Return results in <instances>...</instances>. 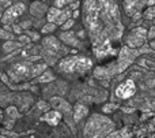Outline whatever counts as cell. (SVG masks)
Here are the masks:
<instances>
[{"mask_svg":"<svg viewBox=\"0 0 155 138\" xmlns=\"http://www.w3.org/2000/svg\"><path fill=\"white\" fill-rule=\"evenodd\" d=\"M61 119V114L60 111H46V114L42 116V120L49 123L51 126H57Z\"/></svg>","mask_w":155,"mask_h":138,"instance_id":"7c38bea8","label":"cell"},{"mask_svg":"<svg viewBox=\"0 0 155 138\" xmlns=\"http://www.w3.org/2000/svg\"><path fill=\"white\" fill-rule=\"evenodd\" d=\"M19 26H21L22 29H27V27L31 26V22H30V21H23L21 25H19Z\"/></svg>","mask_w":155,"mask_h":138,"instance_id":"f1b7e54d","label":"cell"},{"mask_svg":"<svg viewBox=\"0 0 155 138\" xmlns=\"http://www.w3.org/2000/svg\"><path fill=\"white\" fill-rule=\"evenodd\" d=\"M87 114H88V109H87V107L83 105V104H76L75 108H74V118H75V120L83 119Z\"/></svg>","mask_w":155,"mask_h":138,"instance_id":"9a60e30c","label":"cell"},{"mask_svg":"<svg viewBox=\"0 0 155 138\" xmlns=\"http://www.w3.org/2000/svg\"><path fill=\"white\" fill-rule=\"evenodd\" d=\"M74 25H75V19H72V18L67 19V21L61 25V30H71V27H72Z\"/></svg>","mask_w":155,"mask_h":138,"instance_id":"cb8c5ba5","label":"cell"},{"mask_svg":"<svg viewBox=\"0 0 155 138\" xmlns=\"http://www.w3.org/2000/svg\"><path fill=\"white\" fill-rule=\"evenodd\" d=\"M143 16H144L146 19H154L155 18V7H154V5L147 7V11L143 14Z\"/></svg>","mask_w":155,"mask_h":138,"instance_id":"7402d4cb","label":"cell"},{"mask_svg":"<svg viewBox=\"0 0 155 138\" xmlns=\"http://www.w3.org/2000/svg\"><path fill=\"white\" fill-rule=\"evenodd\" d=\"M113 123L110 119L101 115H93L86 125V138H102L113 130Z\"/></svg>","mask_w":155,"mask_h":138,"instance_id":"5b68a950","label":"cell"},{"mask_svg":"<svg viewBox=\"0 0 155 138\" xmlns=\"http://www.w3.org/2000/svg\"><path fill=\"white\" fill-rule=\"evenodd\" d=\"M84 33H86V32H83V30H79V32H76L75 34H76V37H78V38H84V37H86Z\"/></svg>","mask_w":155,"mask_h":138,"instance_id":"d6a6232c","label":"cell"},{"mask_svg":"<svg viewBox=\"0 0 155 138\" xmlns=\"http://www.w3.org/2000/svg\"><path fill=\"white\" fill-rule=\"evenodd\" d=\"M12 30H14V33H16V34H21V33H22V27L19 26V25H14Z\"/></svg>","mask_w":155,"mask_h":138,"instance_id":"f546056e","label":"cell"},{"mask_svg":"<svg viewBox=\"0 0 155 138\" xmlns=\"http://www.w3.org/2000/svg\"><path fill=\"white\" fill-rule=\"evenodd\" d=\"M146 41H147V29H144V27H136L125 37L127 47L132 49L142 48L146 44Z\"/></svg>","mask_w":155,"mask_h":138,"instance_id":"8992f818","label":"cell"},{"mask_svg":"<svg viewBox=\"0 0 155 138\" xmlns=\"http://www.w3.org/2000/svg\"><path fill=\"white\" fill-rule=\"evenodd\" d=\"M46 11H48V7H46V4L42 3L41 0H35V2H33L31 5H30V14H31L33 16H35V18H42L46 14Z\"/></svg>","mask_w":155,"mask_h":138,"instance_id":"8fae6325","label":"cell"},{"mask_svg":"<svg viewBox=\"0 0 155 138\" xmlns=\"http://www.w3.org/2000/svg\"><path fill=\"white\" fill-rule=\"evenodd\" d=\"M51 103H52V105L57 109H64V111H70L71 109L70 104H68L67 101H64L63 98H60V97H53L51 100Z\"/></svg>","mask_w":155,"mask_h":138,"instance_id":"2e32d148","label":"cell"},{"mask_svg":"<svg viewBox=\"0 0 155 138\" xmlns=\"http://www.w3.org/2000/svg\"><path fill=\"white\" fill-rule=\"evenodd\" d=\"M135 93H136V85H135L134 79L128 78L116 88L114 95L118 98H131Z\"/></svg>","mask_w":155,"mask_h":138,"instance_id":"9c48e42d","label":"cell"},{"mask_svg":"<svg viewBox=\"0 0 155 138\" xmlns=\"http://www.w3.org/2000/svg\"><path fill=\"white\" fill-rule=\"evenodd\" d=\"M71 14H72V11L70 10V7H68V8H64V10L60 11V14L57 15V18L54 19L53 23L56 25V26H61V25L64 23V22L67 21V19H70V18H71Z\"/></svg>","mask_w":155,"mask_h":138,"instance_id":"4fadbf2b","label":"cell"},{"mask_svg":"<svg viewBox=\"0 0 155 138\" xmlns=\"http://www.w3.org/2000/svg\"><path fill=\"white\" fill-rule=\"evenodd\" d=\"M56 27L57 26L53 22H46V23L41 27V33H44V34H51V33H53L54 30H56Z\"/></svg>","mask_w":155,"mask_h":138,"instance_id":"d6986e66","label":"cell"},{"mask_svg":"<svg viewBox=\"0 0 155 138\" xmlns=\"http://www.w3.org/2000/svg\"><path fill=\"white\" fill-rule=\"evenodd\" d=\"M118 108L117 104H106V105H104V112H106V114H109V112H113L116 111V109Z\"/></svg>","mask_w":155,"mask_h":138,"instance_id":"d4e9b609","label":"cell"},{"mask_svg":"<svg viewBox=\"0 0 155 138\" xmlns=\"http://www.w3.org/2000/svg\"><path fill=\"white\" fill-rule=\"evenodd\" d=\"M70 53V48L61 43L57 37L46 36L42 40V57L46 64H56L60 57Z\"/></svg>","mask_w":155,"mask_h":138,"instance_id":"277c9868","label":"cell"},{"mask_svg":"<svg viewBox=\"0 0 155 138\" xmlns=\"http://www.w3.org/2000/svg\"><path fill=\"white\" fill-rule=\"evenodd\" d=\"M26 11V5L25 3H15V4H11L8 8H5L4 14L2 16V22L4 25L7 23H12L18 16H21L22 14Z\"/></svg>","mask_w":155,"mask_h":138,"instance_id":"ba28073f","label":"cell"},{"mask_svg":"<svg viewBox=\"0 0 155 138\" xmlns=\"http://www.w3.org/2000/svg\"><path fill=\"white\" fill-rule=\"evenodd\" d=\"M153 21H154V23H155V18H154V19H153Z\"/></svg>","mask_w":155,"mask_h":138,"instance_id":"e575fe53","label":"cell"},{"mask_svg":"<svg viewBox=\"0 0 155 138\" xmlns=\"http://www.w3.org/2000/svg\"><path fill=\"white\" fill-rule=\"evenodd\" d=\"M59 40L61 41L64 45L67 47H74V48H82V43L76 37V34L71 30H61L59 36Z\"/></svg>","mask_w":155,"mask_h":138,"instance_id":"30bf717a","label":"cell"},{"mask_svg":"<svg viewBox=\"0 0 155 138\" xmlns=\"http://www.w3.org/2000/svg\"><path fill=\"white\" fill-rule=\"evenodd\" d=\"M79 15H80V11L78 10V8H76V10H72V14H71V16H72V19H76Z\"/></svg>","mask_w":155,"mask_h":138,"instance_id":"1f68e13d","label":"cell"},{"mask_svg":"<svg viewBox=\"0 0 155 138\" xmlns=\"http://www.w3.org/2000/svg\"><path fill=\"white\" fill-rule=\"evenodd\" d=\"M150 47H151V49H153V51H155V40H153L150 43Z\"/></svg>","mask_w":155,"mask_h":138,"instance_id":"836d02e7","label":"cell"},{"mask_svg":"<svg viewBox=\"0 0 155 138\" xmlns=\"http://www.w3.org/2000/svg\"><path fill=\"white\" fill-rule=\"evenodd\" d=\"M26 36L30 38V40H33V41L40 40V34H38V33H35V32H27Z\"/></svg>","mask_w":155,"mask_h":138,"instance_id":"83f0119b","label":"cell"},{"mask_svg":"<svg viewBox=\"0 0 155 138\" xmlns=\"http://www.w3.org/2000/svg\"><path fill=\"white\" fill-rule=\"evenodd\" d=\"M23 45L22 43H16V41H12V40H8L7 43L3 45V49H4V52H11L14 51V49H18L21 48V47Z\"/></svg>","mask_w":155,"mask_h":138,"instance_id":"ac0fdd59","label":"cell"},{"mask_svg":"<svg viewBox=\"0 0 155 138\" xmlns=\"http://www.w3.org/2000/svg\"><path fill=\"white\" fill-rule=\"evenodd\" d=\"M151 5H155V0H124L125 14L129 16L136 12H142L144 7H151Z\"/></svg>","mask_w":155,"mask_h":138,"instance_id":"52a82bcc","label":"cell"},{"mask_svg":"<svg viewBox=\"0 0 155 138\" xmlns=\"http://www.w3.org/2000/svg\"><path fill=\"white\" fill-rule=\"evenodd\" d=\"M60 8H57V7H51V8H48V11H46V21L48 22H54V19L57 18V15L60 14Z\"/></svg>","mask_w":155,"mask_h":138,"instance_id":"e0dca14e","label":"cell"},{"mask_svg":"<svg viewBox=\"0 0 155 138\" xmlns=\"http://www.w3.org/2000/svg\"><path fill=\"white\" fill-rule=\"evenodd\" d=\"M82 18L93 48L112 45L123 37L124 26L114 0H83Z\"/></svg>","mask_w":155,"mask_h":138,"instance_id":"6da1fadb","label":"cell"},{"mask_svg":"<svg viewBox=\"0 0 155 138\" xmlns=\"http://www.w3.org/2000/svg\"><path fill=\"white\" fill-rule=\"evenodd\" d=\"M0 38H3V40H12L14 38V34L11 32H8V30L5 29H0Z\"/></svg>","mask_w":155,"mask_h":138,"instance_id":"603a6c76","label":"cell"},{"mask_svg":"<svg viewBox=\"0 0 155 138\" xmlns=\"http://www.w3.org/2000/svg\"><path fill=\"white\" fill-rule=\"evenodd\" d=\"M46 63H37L33 64L30 62H22L11 66L8 68L7 74L14 82H25L27 79H31L38 77L44 70H46Z\"/></svg>","mask_w":155,"mask_h":138,"instance_id":"3957f363","label":"cell"},{"mask_svg":"<svg viewBox=\"0 0 155 138\" xmlns=\"http://www.w3.org/2000/svg\"><path fill=\"white\" fill-rule=\"evenodd\" d=\"M74 2H78V0H54V7H57V8H64L65 5H68V4H72Z\"/></svg>","mask_w":155,"mask_h":138,"instance_id":"44dd1931","label":"cell"},{"mask_svg":"<svg viewBox=\"0 0 155 138\" xmlns=\"http://www.w3.org/2000/svg\"><path fill=\"white\" fill-rule=\"evenodd\" d=\"M19 43H30V38L27 37V36H21V37H19Z\"/></svg>","mask_w":155,"mask_h":138,"instance_id":"4dcf8cb0","label":"cell"},{"mask_svg":"<svg viewBox=\"0 0 155 138\" xmlns=\"http://www.w3.org/2000/svg\"><path fill=\"white\" fill-rule=\"evenodd\" d=\"M154 7H155V5H154Z\"/></svg>","mask_w":155,"mask_h":138,"instance_id":"d590c367","label":"cell"},{"mask_svg":"<svg viewBox=\"0 0 155 138\" xmlns=\"http://www.w3.org/2000/svg\"><path fill=\"white\" fill-rule=\"evenodd\" d=\"M37 81L40 82V84H49V82H53L54 81V74L52 73L51 70L46 68V70H44L42 73L37 77Z\"/></svg>","mask_w":155,"mask_h":138,"instance_id":"5bb4252c","label":"cell"},{"mask_svg":"<svg viewBox=\"0 0 155 138\" xmlns=\"http://www.w3.org/2000/svg\"><path fill=\"white\" fill-rule=\"evenodd\" d=\"M139 66L147 68V70H155V62H153L150 59H142L139 62Z\"/></svg>","mask_w":155,"mask_h":138,"instance_id":"ffe728a7","label":"cell"},{"mask_svg":"<svg viewBox=\"0 0 155 138\" xmlns=\"http://www.w3.org/2000/svg\"><path fill=\"white\" fill-rule=\"evenodd\" d=\"M147 38L148 40H154L155 38V25L154 26H151L150 29L147 30Z\"/></svg>","mask_w":155,"mask_h":138,"instance_id":"4316f807","label":"cell"},{"mask_svg":"<svg viewBox=\"0 0 155 138\" xmlns=\"http://www.w3.org/2000/svg\"><path fill=\"white\" fill-rule=\"evenodd\" d=\"M93 68V60L87 56L75 55V56L63 57L57 63V70L59 73L65 75H82L86 74Z\"/></svg>","mask_w":155,"mask_h":138,"instance_id":"7a4b0ae2","label":"cell"},{"mask_svg":"<svg viewBox=\"0 0 155 138\" xmlns=\"http://www.w3.org/2000/svg\"><path fill=\"white\" fill-rule=\"evenodd\" d=\"M11 5V0H0V11H5Z\"/></svg>","mask_w":155,"mask_h":138,"instance_id":"484cf974","label":"cell"}]
</instances>
